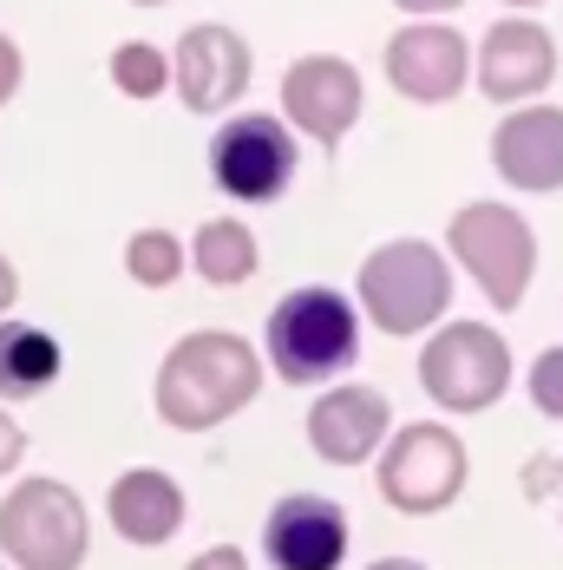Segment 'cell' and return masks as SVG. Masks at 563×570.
Masks as SVG:
<instances>
[{"instance_id": "obj_1", "label": "cell", "mask_w": 563, "mask_h": 570, "mask_svg": "<svg viewBox=\"0 0 563 570\" xmlns=\"http://www.w3.org/2000/svg\"><path fill=\"white\" fill-rule=\"evenodd\" d=\"M256 381H263V367H256L249 342H236L224 328H197L158 367V413L184 433H204V426L229 420L236 406H249Z\"/></svg>"}, {"instance_id": "obj_2", "label": "cell", "mask_w": 563, "mask_h": 570, "mask_svg": "<svg viewBox=\"0 0 563 570\" xmlns=\"http://www.w3.org/2000/svg\"><path fill=\"white\" fill-rule=\"evenodd\" d=\"M354 354H360V322H354V302H340L335 288H295L276 302L269 361L282 381H295V387L335 381L354 367Z\"/></svg>"}, {"instance_id": "obj_3", "label": "cell", "mask_w": 563, "mask_h": 570, "mask_svg": "<svg viewBox=\"0 0 563 570\" xmlns=\"http://www.w3.org/2000/svg\"><path fill=\"white\" fill-rule=\"evenodd\" d=\"M452 302V269L433 243H387L360 263V308L387 328V335H419L446 315Z\"/></svg>"}, {"instance_id": "obj_4", "label": "cell", "mask_w": 563, "mask_h": 570, "mask_svg": "<svg viewBox=\"0 0 563 570\" xmlns=\"http://www.w3.org/2000/svg\"><path fill=\"white\" fill-rule=\"evenodd\" d=\"M0 551L20 570H79L86 564V512L59 479H20L0 499Z\"/></svg>"}, {"instance_id": "obj_5", "label": "cell", "mask_w": 563, "mask_h": 570, "mask_svg": "<svg viewBox=\"0 0 563 570\" xmlns=\"http://www.w3.org/2000/svg\"><path fill=\"white\" fill-rule=\"evenodd\" d=\"M452 256L472 269V283L492 295V308H517L531 288V263H537V236L531 224L505 210V204H465L446 229Z\"/></svg>"}, {"instance_id": "obj_6", "label": "cell", "mask_w": 563, "mask_h": 570, "mask_svg": "<svg viewBox=\"0 0 563 570\" xmlns=\"http://www.w3.org/2000/svg\"><path fill=\"white\" fill-rule=\"evenodd\" d=\"M419 381L426 394L452 406V413H485L492 400L511 387V347L505 335H492L485 322H452L439 328L426 354H419Z\"/></svg>"}, {"instance_id": "obj_7", "label": "cell", "mask_w": 563, "mask_h": 570, "mask_svg": "<svg viewBox=\"0 0 563 570\" xmlns=\"http://www.w3.org/2000/svg\"><path fill=\"white\" fill-rule=\"evenodd\" d=\"M210 177L243 204H269L295 177V138L276 112H243L210 138Z\"/></svg>"}, {"instance_id": "obj_8", "label": "cell", "mask_w": 563, "mask_h": 570, "mask_svg": "<svg viewBox=\"0 0 563 570\" xmlns=\"http://www.w3.org/2000/svg\"><path fill=\"white\" fill-rule=\"evenodd\" d=\"M465 485V446L446 426H399V440L381 459V499L399 512H446Z\"/></svg>"}, {"instance_id": "obj_9", "label": "cell", "mask_w": 563, "mask_h": 570, "mask_svg": "<svg viewBox=\"0 0 563 570\" xmlns=\"http://www.w3.org/2000/svg\"><path fill=\"white\" fill-rule=\"evenodd\" d=\"M282 112L295 131L322 138V145H340L360 118V72L335 53H308L282 72Z\"/></svg>"}, {"instance_id": "obj_10", "label": "cell", "mask_w": 563, "mask_h": 570, "mask_svg": "<svg viewBox=\"0 0 563 570\" xmlns=\"http://www.w3.org/2000/svg\"><path fill=\"white\" fill-rule=\"evenodd\" d=\"M170 79H177V99L190 112H224L229 99H243V86H249V40L217 27V20H204V27H190L177 40Z\"/></svg>"}, {"instance_id": "obj_11", "label": "cell", "mask_w": 563, "mask_h": 570, "mask_svg": "<svg viewBox=\"0 0 563 570\" xmlns=\"http://www.w3.org/2000/svg\"><path fill=\"white\" fill-rule=\"evenodd\" d=\"M557 79V40L537 20H498L478 47V92L498 106H524Z\"/></svg>"}, {"instance_id": "obj_12", "label": "cell", "mask_w": 563, "mask_h": 570, "mask_svg": "<svg viewBox=\"0 0 563 570\" xmlns=\"http://www.w3.org/2000/svg\"><path fill=\"white\" fill-rule=\"evenodd\" d=\"M387 79L413 106H446L472 79V53H465V40L452 27H399L387 40Z\"/></svg>"}, {"instance_id": "obj_13", "label": "cell", "mask_w": 563, "mask_h": 570, "mask_svg": "<svg viewBox=\"0 0 563 570\" xmlns=\"http://www.w3.org/2000/svg\"><path fill=\"white\" fill-rule=\"evenodd\" d=\"M263 551H269L276 570H335L347 558V518H340V505L315 499V492H295L269 512Z\"/></svg>"}, {"instance_id": "obj_14", "label": "cell", "mask_w": 563, "mask_h": 570, "mask_svg": "<svg viewBox=\"0 0 563 570\" xmlns=\"http://www.w3.org/2000/svg\"><path fill=\"white\" fill-rule=\"evenodd\" d=\"M492 165L517 190H563V112L557 106H517L492 138Z\"/></svg>"}, {"instance_id": "obj_15", "label": "cell", "mask_w": 563, "mask_h": 570, "mask_svg": "<svg viewBox=\"0 0 563 570\" xmlns=\"http://www.w3.org/2000/svg\"><path fill=\"white\" fill-rule=\"evenodd\" d=\"M387 433V394L374 387H340V394H322L315 413H308V440L315 453L335 459V465H360V459L381 446Z\"/></svg>"}, {"instance_id": "obj_16", "label": "cell", "mask_w": 563, "mask_h": 570, "mask_svg": "<svg viewBox=\"0 0 563 570\" xmlns=\"http://www.w3.org/2000/svg\"><path fill=\"white\" fill-rule=\"evenodd\" d=\"M106 505H112L118 538H131V544H165L184 524V492L170 485L165 472H125Z\"/></svg>"}, {"instance_id": "obj_17", "label": "cell", "mask_w": 563, "mask_h": 570, "mask_svg": "<svg viewBox=\"0 0 563 570\" xmlns=\"http://www.w3.org/2000/svg\"><path fill=\"white\" fill-rule=\"evenodd\" d=\"M59 374V342L40 328H20V322H0V400H27L47 394Z\"/></svg>"}, {"instance_id": "obj_18", "label": "cell", "mask_w": 563, "mask_h": 570, "mask_svg": "<svg viewBox=\"0 0 563 570\" xmlns=\"http://www.w3.org/2000/svg\"><path fill=\"white\" fill-rule=\"evenodd\" d=\"M197 276L204 283H249L256 276V236L243 224H229V217H217V224H204L197 229Z\"/></svg>"}, {"instance_id": "obj_19", "label": "cell", "mask_w": 563, "mask_h": 570, "mask_svg": "<svg viewBox=\"0 0 563 570\" xmlns=\"http://www.w3.org/2000/svg\"><path fill=\"white\" fill-rule=\"evenodd\" d=\"M177 269H184V249H177V236H165V229H138L125 243V276L131 283L165 288V283H177Z\"/></svg>"}, {"instance_id": "obj_20", "label": "cell", "mask_w": 563, "mask_h": 570, "mask_svg": "<svg viewBox=\"0 0 563 570\" xmlns=\"http://www.w3.org/2000/svg\"><path fill=\"white\" fill-rule=\"evenodd\" d=\"M112 86L131 92V99H158L170 86V59L158 53V47H145V40H131V47L112 53Z\"/></svg>"}, {"instance_id": "obj_21", "label": "cell", "mask_w": 563, "mask_h": 570, "mask_svg": "<svg viewBox=\"0 0 563 570\" xmlns=\"http://www.w3.org/2000/svg\"><path fill=\"white\" fill-rule=\"evenodd\" d=\"M531 400H537V413L563 420V347L537 354V367H531Z\"/></svg>"}, {"instance_id": "obj_22", "label": "cell", "mask_w": 563, "mask_h": 570, "mask_svg": "<svg viewBox=\"0 0 563 570\" xmlns=\"http://www.w3.org/2000/svg\"><path fill=\"white\" fill-rule=\"evenodd\" d=\"M20 453H27V440H20V426L0 413V472H13V465H20Z\"/></svg>"}, {"instance_id": "obj_23", "label": "cell", "mask_w": 563, "mask_h": 570, "mask_svg": "<svg viewBox=\"0 0 563 570\" xmlns=\"http://www.w3.org/2000/svg\"><path fill=\"white\" fill-rule=\"evenodd\" d=\"M20 92V53H13V40H0V106Z\"/></svg>"}, {"instance_id": "obj_24", "label": "cell", "mask_w": 563, "mask_h": 570, "mask_svg": "<svg viewBox=\"0 0 563 570\" xmlns=\"http://www.w3.org/2000/svg\"><path fill=\"white\" fill-rule=\"evenodd\" d=\"M524 485H531V492H544V485H563V465H557V459H531V465H524Z\"/></svg>"}, {"instance_id": "obj_25", "label": "cell", "mask_w": 563, "mask_h": 570, "mask_svg": "<svg viewBox=\"0 0 563 570\" xmlns=\"http://www.w3.org/2000/svg\"><path fill=\"white\" fill-rule=\"evenodd\" d=\"M190 570H249V564H243V551H229V544H217V551H204V558H197Z\"/></svg>"}, {"instance_id": "obj_26", "label": "cell", "mask_w": 563, "mask_h": 570, "mask_svg": "<svg viewBox=\"0 0 563 570\" xmlns=\"http://www.w3.org/2000/svg\"><path fill=\"white\" fill-rule=\"evenodd\" d=\"M394 7H406V13H452L458 0H394Z\"/></svg>"}, {"instance_id": "obj_27", "label": "cell", "mask_w": 563, "mask_h": 570, "mask_svg": "<svg viewBox=\"0 0 563 570\" xmlns=\"http://www.w3.org/2000/svg\"><path fill=\"white\" fill-rule=\"evenodd\" d=\"M7 302H13V263L0 256V308H7Z\"/></svg>"}, {"instance_id": "obj_28", "label": "cell", "mask_w": 563, "mask_h": 570, "mask_svg": "<svg viewBox=\"0 0 563 570\" xmlns=\"http://www.w3.org/2000/svg\"><path fill=\"white\" fill-rule=\"evenodd\" d=\"M374 570H419L413 558H387V564H374Z\"/></svg>"}, {"instance_id": "obj_29", "label": "cell", "mask_w": 563, "mask_h": 570, "mask_svg": "<svg viewBox=\"0 0 563 570\" xmlns=\"http://www.w3.org/2000/svg\"><path fill=\"white\" fill-rule=\"evenodd\" d=\"M505 7H537V0H505Z\"/></svg>"}, {"instance_id": "obj_30", "label": "cell", "mask_w": 563, "mask_h": 570, "mask_svg": "<svg viewBox=\"0 0 563 570\" xmlns=\"http://www.w3.org/2000/svg\"><path fill=\"white\" fill-rule=\"evenodd\" d=\"M138 7H158V0H138Z\"/></svg>"}]
</instances>
